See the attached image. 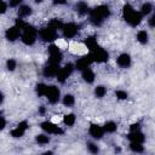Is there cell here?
<instances>
[{"instance_id": "obj_1", "label": "cell", "mask_w": 155, "mask_h": 155, "mask_svg": "<svg viewBox=\"0 0 155 155\" xmlns=\"http://www.w3.org/2000/svg\"><path fill=\"white\" fill-rule=\"evenodd\" d=\"M109 15H110L109 7L107 5H99L90 11V21L94 25H101L103 23L104 18H107Z\"/></svg>"}, {"instance_id": "obj_2", "label": "cell", "mask_w": 155, "mask_h": 155, "mask_svg": "<svg viewBox=\"0 0 155 155\" xmlns=\"http://www.w3.org/2000/svg\"><path fill=\"white\" fill-rule=\"evenodd\" d=\"M122 15H124V19L132 27H136L142 21V13L140 12H137L133 10V7L131 5H125L124 6V11H122Z\"/></svg>"}, {"instance_id": "obj_3", "label": "cell", "mask_w": 155, "mask_h": 155, "mask_svg": "<svg viewBox=\"0 0 155 155\" xmlns=\"http://www.w3.org/2000/svg\"><path fill=\"white\" fill-rule=\"evenodd\" d=\"M36 34H38V30L30 25V24H25V27L23 28V34H22V41L25 44V45H33L35 42V39H36Z\"/></svg>"}, {"instance_id": "obj_4", "label": "cell", "mask_w": 155, "mask_h": 155, "mask_svg": "<svg viewBox=\"0 0 155 155\" xmlns=\"http://www.w3.org/2000/svg\"><path fill=\"white\" fill-rule=\"evenodd\" d=\"M91 56L93 58V62H98V63H103V62H107L109 56H108V52L105 50H103L102 47H97L94 51L91 52Z\"/></svg>"}, {"instance_id": "obj_5", "label": "cell", "mask_w": 155, "mask_h": 155, "mask_svg": "<svg viewBox=\"0 0 155 155\" xmlns=\"http://www.w3.org/2000/svg\"><path fill=\"white\" fill-rule=\"evenodd\" d=\"M40 36L44 41H53L57 38V30H54L51 27H46L40 30Z\"/></svg>"}, {"instance_id": "obj_6", "label": "cell", "mask_w": 155, "mask_h": 155, "mask_svg": "<svg viewBox=\"0 0 155 155\" xmlns=\"http://www.w3.org/2000/svg\"><path fill=\"white\" fill-rule=\"evenodd\" d=\"M48 52H50V59H48V62L50 63L59 64V62L62 59V53H61L59 48L56 45H51L48 47Z\"/></svg>"}, {"instance_id": "obj_7", "label": "cell", "mask_w": 155, "mask_h": 155, "mask_svg": "<svg viewBox=\"0 0 155 155\" xmlns=\"http://www.w3.org/2000/svg\"><path fill=\"white\" fill-rule=\"evenodd\" d=\"M73 69H74V67H73V64H67L64 68H62V69H59L58 70V73H57V80L59 81V82H64L65 80H67V78L71 74V71H73Z\"/></svg>"}, {"instance_id": "obj_8", "label": "cell", "mask_w": 155, "mask_h": 155, "mask_svg": "<svg viewBox=\"0 0 155 155\" xmlns=\"http://www.w3.org/2000/svg\"><path fill=\"white\" fill-rule=\"evenodd\" d=\"M45 96L47 97L48 102L57 103L59 101V90L56 86H47V91H46Z\"/></svg>"}, {"instance_id": "obj_9", "label": "cell", "mask_w": 155, "mask_h": 155, "mask_svg": "<svg viewBox=\"0 0 155 155\" xmlns=\"http://www.w3.org/2000/svg\"><path fill=\"white\" fill-rule=\"evenodd\" d=\"M78 30H79V25H76L75 23L63 24V35L65 38H74L76 35Z\"/></svg>"}, {"instance_id": "obj_10", "label": "cell", "mask_w": 155, "mask_h": 155, "mask_svg": "<svg viewBox=\"0 0 155 155\" xmlns=\"http://www.w3.org/2000/svg\"><path fill=\"white\" fill-rule=\"evenodd\" d=\"M41 128L44 131H46L47 133H54V134H62L63 133V130H61L58 126H56L53 122H50V121H45L41 124Z\"/></svg>"}, {"instance_id": "obj_11", "label": "cell", "mask_w": 155, "mask_h": 155, "mask_svg": "<svg viewBox=\"0 0 155 155\" xmlns=\"http://www.w3.org/2000/svg\"><path fill=\"white\" fill-rule=\"evenodd\" d=\"M92 62H93V58H92V56H91V53H90V54H87V56L80 58V59L76 62V68H78L79 70H84V69L88 68V65H90Z\"/></svg>"}, {"instance_id": "obj_12", "label": "cell", "mask_w": 155, "mask_h": 155, "mask_svg": "<svg viewBox=\"0 0 155 155\" xmlns=\"http://www.w3.org/2000/svg\"><path fill=\"white\" fill-rule=\"evenodd\" d=\"M58 70H59V67H58V64H56V63H47V65L44 68V75L45 76H54V75H57V73H58Z\"/></svg>"}, {"instance_id": "obj_13", "label": "cell", "mask_w": 155, "mask_h": 155, "mask_svg": "<svg viewBox=\"0 0 155 155\" xmlns=\"http://www.w3.org/2000/svg\"><path fill=\"white\" fill-rule=\"evenodd\" d=\"M27 128H28V124H27V121H22V122L18 124V126H17L15 130L11 131V136L15 137V138L22 137V136L24 134V131H25Z\"/></svg>"}, {"instance_id": "obj_14", "label": "cell", "mask_w": 155, "mask_h": 155, "mask_svg": "<svg viewBox=\"0 0 155 155\" xmlns=\"http://www.w3.org/2000/svg\"><path fill=\"white\" fill-rule=\"evenodd\" d=\"M19 34H21V29L18 27H11L10 29L6 30V39L8 41H15L19 38Z\"/></svg>"}, {"instance_id": "obj_15", "label": "cell", "mask_w": 155, "mask_h": 155, "mask_svg": "<svg viewBox=\"0 0 155 155\" xmlns=\"http://www.w3.org/2000/svg\"><path fill=\"white\" fill-rule=\"evenodd\" d=\"M103 133H104L103 127H101V126H98V125H94V124H92V125L90 126V134H91L93 138H102Z\"/></svg>"}, {"instance_id": "obj_16", "label": "cell", "mask_w": 155, "mask_h": 155, "mask_svg": "<svg viewBox=\"0 0 155 155\" xmlns=\"http://www.w3.org/2000/svg\"><path fill=\"white\" fill-rule=\"evenodd\" d=\"M128 139L131 142H133V143H143L145 138H144V136H143L142 132H139V131H132L128 134Z\"/></svg>"}, {"instance_id": "obj_17", "label": "cell", "mask_w": 155, "mask_h": 155, "mask_svg": "<svg viewBox=\"0 0 155 155\" xmlns=\"http://www.w3.org/2000/svg\"><path fill=\"white\" fill-rule=\"evenodd\" d=\"M117 64L120 67H124V68H127L130 64H131V57L127 54V53H122L117 58Z\"/></svg>"}, {"instance_id": "obj_18", "label": "cell", "mask_w": 155, "mask_h": 155, "mask_svg": "<svg viewBox=\"0 0 155 155\" xmlns=\"http://www.w3.org/2000/svg\"><path fill=\"white\" fill-rule=\"evenodd\" d=\"M85 45L87 46V48H88L91 52H92V51H94L97 47H99L94 36H90V38H87V39L85 40Z\"/></svg>"}, {"instance_id": "obj_19", "label": "cell", "mask_w": 155, "mask_h": 155, "mask_svg": "<svg viewBox=\"0 0 155 155\" xmlns=\"http://www.w3.org/2000/svg\"><path fill=\"white\" fill-rule=\"evenodd\" d=\"M82 78H84L85 81H87L90 84L94 81V74H93V71L90 68H86V69L82 70Z\"/></svg>"}, {"instance_id": "obj_20", "label": "cell", "mask_w": 155, "mask_h": 155, "mask_svg": "<svg viewBox=\"0 0 155 155\" xmlns=\"http://www.w3.org/2000/svg\"><path fill=\"white\" fill-rule=\"evenodd\" d=\"M76 11L80 13V15H85L88 12V5L84 1H80L76 4Z\"/></svg>"}, {"instance_id": "obj_21", "label": "cell", "mask_w": 155, "mask_h": 155, "mask_svg": "<svg viewBox=\"0 0 155 155\" xmlns=\"http://www.w3.org/2000/svg\"><path fill=\"white\" fill-rule=\"evenodd\" d=\"M30 13H31V7L30 6H22L18 10V16L19 17H27Z\"/></svg>"}, {"instance_id": "obj_22", "label": "cell", "mask_w": 155, "mask_h": 155, "mask_svg": "<svg viewBox=\"0 0 155 155\" xmlns=\"http://www.w3.org/2000/svg\"><path fill=\"white\" fill-rule=\"evenodd\" d=\"M103 130H104V132H109V133L115 132V131H116V124L113 122V121H109V122H107V124L104 125Z\"/></svg>"}, {"instance_id": "obj_23", "label": "cell", "mask_w": 155, "mask_h": 155, "mask_svg": "<svg viewBox=\"0 0 155 155\" xmlns=\"http://www.w3.org/2000/svg\"><path fill=\"white\" fill-rule=\"evenodd\" d=\"M137 39H138V41H139L140 44H147V42H148V34H147V31H144V30L138 31Z\"/></svg>"}, {"instance_id": "obj_24", "label": "cell", "mask_w": 155, "mask_h": 155, "mask_svg": "<svg viewBox=\"0 0 155 155\" xmlns=\"http://www.w3.org/2000/svg\"><path fill=\"white\" fill-rule=\"evenodd\" d=\"M63 121H64L65 125L73 126L74 122H75V115H74V114H68V115H65V116L63 117Z\"/></svg>"}, {"instance_id": "obj_25", "label": "cell", "mask_w": 155, "mask_h": 155, "mask_svg": "<svg viewBox=\"0 0 155 155\" xmlns=\"http://www.w3.org/2000/svg\"><path fill=\"white\" fill-rule=\"evenodd\" d=\"M130 148H131V150L134 151V153H142V151L144 150L142 143H133V142H132L131 145H130Z\"/></svg>"}, {"instance_id": "obj_26", "label": "cell", "mask_w": 155, "mask_h": 155, "mask_svg": "<svg viewBox=\"0 0 155 155\" xmlns=\"http://www.w3.org/2000/svg\"><path fill=\"white\" fill-rule=\"evenodd\" d=\"M48 27H51V28H53L54 30H57V29H61V28H63V23H62L59 19H52V21L50 22Z\"/></svg>"}, {"instance_id": "obj_27", "label": "cell", "mask_w": 155, "mask_h": 155, "mask_svg": "<svg viewBox=\"0 0 155 155\" xmlns=\"http://www.w3.org/2000/svg\"><path fill=\"white\" fill-rule=\"evenodd\" d=\"M46 91H47V86H46V85H44V84L36 85V93H38L39 96H45Z\"/></svg>"}, {"instance_id": "obj_28", "label": "cell", "mask_w": 155, "mask_h": 155, "mask_svg": "<svg viewBox=\"0 0 155 155\" xmlns=\"http://www.w3.org/2000/svg\"><path fill=\"white\" fill-rule=\"evenodd\" d=\"M74 102H75V99H74V97H73L71 94H67V96H64V98H63V103H64V105H67V107L73 105Z\"/></svg>"}, {"instance_id": "obj_29", "label": "cell", "mask_w": 155, "mask_h": 155, "mask_svg": "<svg viewBox=\"0 0 155 155\" xmlns=\"http://www.w3.org/2000/svg\"><path fill=\"white\" fill-rule=\"evenodd\" d=\"M36 142L39 144H47L50 142V138L45 134H39V136H36Z\"/></svg>"}, {"instance_id": "obj_30", "label": "cell", "mask_w": 155, "mask_h": 155, "mask_svg": "<svg viewBox=\"0 0 155 155\" xmlns=\"http://www.w3.org/2000/svg\"><path fill=\"white\" fill-rule=\"evenodd\" d=\"M94 93H96V96H97L98 98H102V97L107 93V90H105V87H104V86H98V87L96 88Z\"/></svg>"}, {"instance_id": "obj_31", "label": "cell", "mask_w": 155, "mask_h": 155, "mask_svg": "<svg viewBox=\"0 0 155 155\" xmlns=\"http://www.w3.org/2000/svg\"><path fill=\"white\" fill-rule=\"evenodd\" d=\"M151 10H153V6H151V4H149V2H147V4H144L143 6H142V15H148V13H150L151 12Z\"/></svg>"}, {"instance_id": "obj_32", "label": "cell", "mask_w": 155, "mask_h": 155, "mask_svg": "<svg viewBox=\"0 0 155 155\" xmlns=\"http://www.w3.org/2000/svg\"><path fill=\"white\" fill-rule=\"evenodd\" d=\"M6 65H7V69L8 70H15V68H16V61L15 59H8L7 63H6Z\"/></svg>"}, {"instance_id": "obj_33", "label": "cell", "mask_w": 155, "mask_h": 155, "mask_svg": "<svg viewBox=\"0 0 155 155\" xmlns=\"http://www.w3.org/2000/svg\"><path fill=\"white\" fill-rule=\"evenodd\" d=\"M87 148H88V150H90L91 153H93V154L98 153V147H97L96 144H93V143H88V144H87Z\"/></svg>"}, {"instance_id": "obj_34", "label": "cell", "mask_w": 155, "mask_h": 155, "mask_svg": "<svg viewBox=\"0 0 155 155\" xmlns=\"http://www.w3.org/2000/svg\"><path fill=\"white\" fill-rule=\"evenodd\" d=\"M116 97L119 99H126L127 98V93L125 91H116Z\"/></svg>"}, {"instance_id": "obj_35", "label": "cell", "mask_w": 155, "mask_h": 155, "mask_svg": "<svg viewBox=\"0 0 155 155\" xmlns=\"http://www.w3.org/2000/svg\"><path fill=\"white\" fill-rule=\"evenodd\" d=\"M25 24H27V23H25V22H23L22 19H19V18H18V19H16V27H18L19 29H23V28L25 27Z\"/></svg>"}, {"instance_id": "obj_36", "label": "cell", "mask_w": 155, "mask_h": 155, "mask_svg": "<svg viewBox=\"0 0 155 155\" xmlns=\"http://www.w3.org/2000/svg\"><path fill=\"white\" fill-rule=\"evenodd\" d=\"M5 12H6V4L2 0H0V13H5Z\"/></svg>"}, {"instance_id": "obj_37", "label": "cell", "mask_w": 155, "mask_h": 155, "mask_svg": "<svg viewBox=\"0 0 155 155\" xmlns=\"http://www.w3.org/2000/svg\"><path fill=\"white\" fill-rule=\"evenodd\" d=\"M21 2H22V0H10V6L15 7V6H18Z\"/></svg>"}, {"instance_id": "obj_38", "label": "cell", "mask_w": 155, "mask_h": 155, "mask_svg": "<svg viewBox=\"0 0 155 155\" xmlns=\"http://www.w3.org/2000/svg\"><path fill=\"white\" fill-rule=\"evenodd\" d=\"M138 130H139V124H138V122L131 125V132H132V131H138Z\"/></svg>"}, {"instance_id": "obj_39", "label": "cell", "mask_w": 155, "mask_h": 155, "mask_svg": "<svg viewBox=\"0 0 155 155\" xmlns=\"http://www.w3.org/2000/svg\"><path fill=\"white\" fill-rule=\"evenodd\" d=\"M5 125H6V121H5V119H4L2 116H0V130H2V128L5 127Z\"/></svg>"}, {"instance_id": "obj_40", "label": "cell", "mask_w": 155, "mask_h": 155, "mask_svg": "<svg viewBox=\"0 0 155 155\" xmlns=\"http://www.w3.org/2000/svg\"><path fill=\"white\" fill-rule=\"evenodd\" d=\"M53 4L54 5H62V4H65V0H53Z\"/></svg>"}, {"instance_id": "obj_41", "label": "cell", "mask_w": 155, "mask_h": 155, "mask_svg": "<svg viewBox=\"0 0 155 155\" xmlns=\"http://www.w3.org/2000/svg\"><path fill=\"white\" fill-rule=\"evenodd\" d=\"M154 21H155V17H154V16L150 17V19H149V24H150V27H154Z\"/></svg>"}, {"instance_id": "obj_42", "label": "cell", "mask_w": 155, "mask_h": 155, "mask_svg": "<svg viewBox=\"0 0 155 155\" xmlns=\"http://www.w3.org/2000/svg\"><path fill=\"white\" fill-rule=\"evenodd\" d=\"M2 99H4V97H2V93H1V92H0V103H1V102H2Z\"/></svg>"}, {"instance_id": "obj_43", "label": "cell", "mask_w": 155, "mask_h": 155, "mask_svg": "<svg viewBox=\"0 0 155 155\" xmlns=\"http://www.w3.org/2000/svg\"><path fill=\"white\" fill-rule=\"evenodd\" d=\"M36 2H42V0H35Z\"/></svg>"}]
</instances>
